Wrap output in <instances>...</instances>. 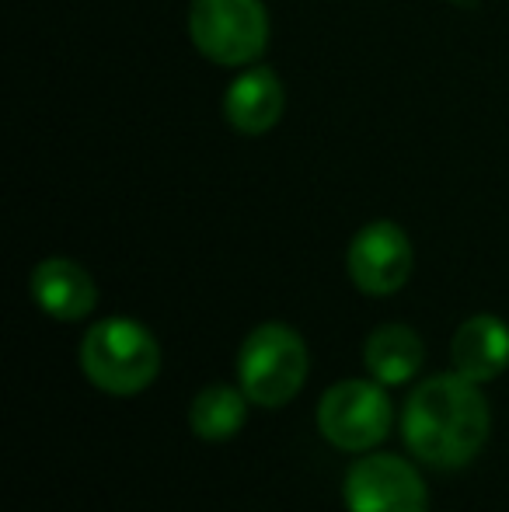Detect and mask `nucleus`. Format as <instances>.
Masks as SVG:
<instances>
[{
	"mask_svg": "<svg viewBox=\"0 0 509 512\" xmlns=\"http://www.w3.org/2000/svg\"><path fill=\"white\" fill-rule=\"evenodd\" d=\"M492 429L482 384L464 373L422 380L401 411V439L429 467H464L485 446Z\"/></svg>",
	"mask_w": 509,
	"mask_h": 512,
	"instance_id": "nucleus-1",
	"label": "nucleus"
},
{
	"mask_svg": "<svg viewBox=\"0 0 509 512\" xmlns=\"http://www.w3.org/2000/svg\"><path fill=\"white\" fill-rule=\"evenodd\" d=\"M81 370L112 398L143 394L161 373V345L133 317H105L81 342Z\"/></svg>",
	"mask_w": 509,
	"mask_h": 512,
	"instance_id": "nucleus-2",
	"label": "nucleus"
},
{
	"mask_svg": "<svg viewBox=\"0 0 509 512\" xmlns=\"http://www.w3.org/2000/svg\"><path fill=\"white\" fill-rule=\"evenodd\" d=\"M311 370L304 338L279 321L258 324L241 342L238 384L258 408H283L300 394Z\"/></svg>",
	"mask_w": 509,
	"mask_h": 512,
	"instance_id": "nucleus-3",
	"label": "nucleus"
},
{
	"mask_svg": "<svg viewBox=\"0 0 509 512\" xmlns=\"http://www.w3.org/2000/svg\"><path fill=\"white\" fill-rule=\"evenodd\" d=\"M189 35L206 60L241 67L265 53L269 18L262 0H192Z\"/></svg>",
	"mask_w": 509,
	"mask_h": 512,
	"instance_id": "nucleus-4",
	"label": "nucleus"
},
{
	"mask_svg": "<svg viewBox=\"0 0 509 512\" xmlns=\"http://www.w3.org/2000/svg\"><path fill=\"white\" fill-rule=\"evenodd\" d=\"M318 429L346 453H367L391 432V401L377 380H342L318 401Z\"/></svg>",
	"mask_w": 509,
	"mask_h": 512,
	"instance_id": "nucleus-5",
	"label": "nucleus"
},
{
	"mask_svg": "<svg viewBox=\"0 0 509 512\" xmlns=\"http://www.w3.org/2000/svg\"><path fill=\"white\" fill-rule=\"evenodd\" d=\"M342 499L349 512H429L426 481L394 453L356 460L342 481Z\"/></svg>",
	"mask_w": 509,
	"mask_h": 512,
	"instance_id": "nucleus-6",
	"label": "nucleus"
},
{
	"mask_svg": "<svg viewBox=\"0 0 509 512\" xmlns=\"http://www.w3.org/2000/svg\"><path fill=\"white\" fill-rule=\"evenodd\" d=\"M412 244L405 230L391 220L367 223L349 244V279L367 297H391L412 276Z\"/></svg>",
	"mask_w": 509,
	"mask_h": 512,
	"instance_id": "nucleus-7",
	"label": "nucleus"
},
{
	"mask_svg": "<svg viewBox=\"0 0 509 512\" xmlns=\"http://www.w3.org/2000/svg\"><path fill=\"white\" fill-rule=\"evenodd\" d=\"M28 290L42 314L56 317V321H84L98 304L91 272L70 258H46L35 265Z\"/></svg>",
	"mask_w": 509,
	"mask_h": 512,
	"instance_id": "nucleus-8",
	"label": "nucleus"
},
{
	"mask_svg": "<svg viewBox=\"0 0 509 512\" xmlns=\"http://www.w3.org/2000/svg\"><path fill=\"white\" fill-rule=\"evenodd\" d=\"M454 370L475 384L503 377L509 370V324L496 314H475L454 331Z\"/></svg>",
	"mask_w": 509,
	"mask_h": 512,
	"instance_id": "nucleus-9",
	"label": "nucleus"
},
{
	"mask_svg": "<svg viewBox=\"0 0 509 512\" xmlns=\"http://www.w3.org/2000/svg\"><path fill=\"white\" fill-rule=\"evenodd\" d=\"M224 115L238 133L258 136L272 129L283 115V84L272 70L252 67L231 84L224 98Z\"/></svg>",
	"mask_w": 509,
	"mask_h": 512,
	"instance_id": "nucleus-10",
	"label": "nucleus"
},
{
	"mask_svg": "<svg viewBox=\"0 0 509 512\" xmlns=\"http://www.w3.org/2000/svg\"><path fill=\"white\" fill-rule=\"evenodd\" d=\"M363 363L377 384H408L422 366L419 331H412L408 324H381L377 331H370L367 345H363Z\"/></svg>",
	"mask_w": 509,
	"mask_h": 512,
	"instance_id": "nucleus-11",
	"label": "nucleus"
},
{
	"mask_svg": "<svg viewBox=\"0 0 509 512\" xmlns=\"http://www.w3.org/2000/svg\"><path fill=\"white\" fill-rule=\"evenodd\" d=\"M248 394L241 387L210 384L192 398L189 405V429L203 443H227L241 432L248 418Z\"/></svg>",
	"mask_w": 509,
	"mask_h": 512,
	"instance_id": "nucleus-12",
	"label": "nucleus"
}]
</instances>
